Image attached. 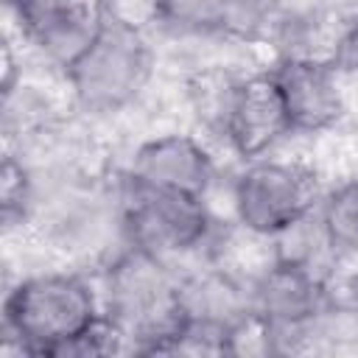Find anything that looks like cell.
Returning <instances> with one entry per match:
<instances>
[{
  "label": "cell",
  "instance_id": "obj_1",
  "mask_svg": "<svg viewBox=\"0 0 358 358\" xmlns=\"http://www.w3.org/2000/svg\"><path fill=\"white\" fill-rule=\"evenodd\" d=\"M103 316L95 291L73 274L28 277L3 305V352L64 358Z\"/></svg>",
  "mask_w": 358,
  "mask_h": 358
},
{
  "label": "cell",
  "instance_id": "obj_2",
  "mask_svg": "<svg viewBox=\"0 0 358 358\" xmlns=\"http://www.w3.org/2000/svg\"><path fill=\"white\" fill-rule=\"evenodd\" d=\"M103 316L120 330L129 352L157 355L187 319L182 280L168 260L131 246L106 271Z\"/></svg>",
  "mask_w": 358,
  "mask_h": 358
},
{
  "label": "cell",
  "instance_id": "obj_3",
  "mask_svg": "<svg viewBox=\"0 0 358 358\" xmlns=\"http://www.w3.org/2000/svg\"><path fill=\"white\" fill-rule=\"evenodd\" d=\"M76 98L92 112H115L126 106L151 76V50L143 34L112 17L87 53L67 70Z\"/></svg>",
  "mask_w": 358,
  "mask_h": 358
},
{
  "label": "cell",
  "instance_id": "obj_4",
  "mask_svg": "<svg viewBox=\"0 0 358 358\" xmlns=\"http://www.w3.org/2000/svg\"><path fill=\"white\" fill-rule=\"evenodd\" d=\"M120 213L131 246L145 249L162 260L201 246L213 224L204 196L151 187L131 179L129 173L120 190Z\"/></svg>",
  "mask_w": 358,
  "mask_h": 358
},
{
  "label": "cell",
  "instance_id": "obj_5",
  "mask_svg": "<svg viewBox=\"0 0 358 358\" xmlns=\"http://www.w3.org/2000/svg\"><path fill=\"white\" fill-rule=\"evenodd\" d=\"M238 221L255 235H277L319 207V179L299 162H252L232 193Z\"/></svg>",
  "mask_w": 358,
  "mask_h": 358
},
{
  "label": "cell",
  "instance_id": "obj_6",
  "mask_svg": "<svg viewBox=\"0 0 358 358\" xmlns=\"http://www.w3.org/2000/svg\"><path fill=\"white\" fill-rule=\"evenodd\" d=\"M221 126L229 145L241 157H260L291 131V120L271 73L232 84Z\"/></svg>",
  "mask_w": 358,
  "mask_h": 358
},
{
  "label": "cell",
  "instance_id": "obj_7",
  "mask_svg": "<svg viewBox=\"0 0 358 358\" xmlns=\"http://www.w3.org/2000/svg\"><path fill=\"white\" fill-rule=\"evenodd\" d=\"M280 87L291 129L322 131L344 115V98L336 84V67L327 62L282 56L271 70Z\"/></svg>",
  "mask_w": 358,
  "mask_h": 358
},
{
  "label": "cell",
  "instance_id": "obj_8",
  "mask_svg": "<svg viewBox=\"0 0 358 358\" xmlns=\"http://www.w3.org/2000/svg\"><path fill=\"white\" fill-rule=\"evenodd\" d=\"M129 176L151 187L204 196L213 182V159L193 137L165 134L137 148Z\"/></svg>",
  "mask_w": 358,
  "mask_h": 358
},
{
  "label": "cell",
  "instance_id": "obj_9",
  "mask_svg": "<svg viewBox=\"0 0 358 358\" xmlns=\"http://www.w3.org/2000/svg\"><path fill=\"white\" fill-rule=\"evenodd\" d=\"M25 34L39 45V50L59 67L70 70L95 36L103 28L106 11L101 6H78V8H56V11H36L20 14Z\"/></svg>",
  "mask_w": 358,
  "mask_h": 358
},
{
  "label": "cell",
  "instance_id": "obj_10",
  "mask_svg": "<svg viewBox=\"0 0 358 358\" xmlns=\"http://www.w3.org/2000/svg\"><path fill=\"white\" fill-rule=\"evenodd\" d=\"M322 218L336 255L358 260V179L344 182L322 201Z\"/></svg>",
  "mask_w": 358,
  "mask_h": 358
},
{
  "label": "cell",
  "instance_id": "obj_11",
  "mask_svg": "<svg viewBox=\"0 0 358 358\" xmlns=\"http://www.w3.org/2000/svg\"><path fill=\"white\" fill-rule=\"evenodd\" d=\"M159 20H168L185 31H227L221 0H162Z\"/></svg>",
  "mask_w": 358,
  "mask_h": 358
},
{
  "label": "cell",
  "instance_id": "obj_12",
  "mask_svg": "<svg viewBox=\"0 0 358 358\" xmlns=\"http://www.w3.org/2000/svg\"><path fill=\"white\" fill-rule=\"evenodd\" d=\"M103 11L106 17L143 31V25L159 20L162 0H103Z\"/></svg>",
  "mask_w": 358,
  "mask_h": 358
},
{
  "label": "cell",
  "instance_id": "obj_13",
  "mask_svg": "<svg viewBox=\"0 0 358 358\" xmlns=\"http://www.w3.org/2000/svg\"><path fill=\"white\" fill-rule=\"evenodd\" d=\"M28 199V176L22 171V165L14 162V157L3 159V173H0V201H3V213L11 215L14 210H22Z\"/></svg>",
  "mask_w": 358,
  "mask_h": 358
},
{
  "label": "cell",
  "instance_id": "obj_14",
  "mask_svg": "<svg viewBox=\"0 0 358 358\" xmlns=\"http://www.w3.org/2000/svg\"><path fill=\"white\" fill-rule=\"evenodd\" d=\"M224 14H227V31L232 34H252L260 28L266 17V3L263 0H221Z\"/></svg>",
  "mask_w": 358,
  "mask_h": 358
},
{
  "label": "cell",
  "instance_id": "obj_15",
  "mask_svg": "<svg viewBox=\"0 0 358 358\" xmlns=\"http://www.w3.org/2000/svg\"><path fill=\"white\" fill-rule=\"evenodd\" d=\"M336 67L344 70H355L358 73V17L347 22L341 42H338V53H336Z\"/></svg>",
  "mask_w": 358,
  "mask_h": 358
},
{
  "label": "cell",
  "instance_id": "obj_16",
  "mask_svg": "<svg viewBox=\"0 0 358 358\" xmlns=\"http://www.w3.org/2000/svg\"><path fill=\"white\" fill-rule=\"evenodd\" d=\"M14 78H17V64H14V56H11L8 42H6L3 45V81H0L3 95H11L14 92Z\"/></svg>",
  "mask_w": 358,
  "mask_h": 358
},
{
  "label": "cell",
  "instance_id": "obj_17",
  "mask_svg": "<svg viewBox=\"0 0 358 358\" xmlns=\"http://www.w3.org/2000/svg\"><path fill=\"white\" fill-rule=\"evenodd\" d=\"M3 3H6V6H14V8H20V6H22V0H3Z\"/></svg>",
  "mask_w": 358,
  "mask_h": 358
}]
</instances>
